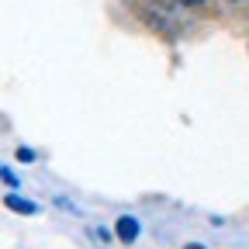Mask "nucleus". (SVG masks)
Returning a JSON list of instances; mask_svg holds the SVG:
<instances>
[{
  "instance_id": "1",
  "label": "nucleus",
  "mask_w": 249,
  "mask_h": 249,
  "mask_svg": "<svg viewBox=\"0 0 249 249\" xmlns=\"http://www.w3.org/2000/svg\"><path fill=\"white\" fill-rule=\"evenodd\" d=\"M114 235H118L121 242H135V239H139V218L121 214V218H118V225H114Z\"/></svg>"
},
{
  "instance_id": "2",
  "label": "nucleus",
  "mask_w": 249,
  "mask_h": 249,
  "mask_svg": "<svg viewBox=\"0 0 249 249\" xmlns=\"http://www.w3.org/2000/svg\"><path fill=\"white\" fill-rule=\"evenodd\" d=\"M11 211H18V214H38V208H35V201H28V197H18V194H7V201H4Z\"/></svg>"
},
{
  "instance_id": "3",
  "label": "nucleus",
  "mask_w": 249,
  "mask_h": 249,
  "mask_svg": "<svg viewBox=\"0 0 249 249\" xmlns=\"http://www.w3.org/2000/svg\"><path fill=\"white\" fill-rule=\"evenodd\" d=\"M0 177H4V183H7V187H14V183H18V177H14V170H11V166L0 170Z\"/></svg>"
},
{
  "instance_id": "4",
  "label": "nucleus",
  "mask_w": 249,
  "mask_h": 249,
  "mask_svg": "<svg viewBox=\"0 0 249 249\" xmlns=\"http://www.w3.org/2000/svg\"><path fill=\"white\" fill-rule=\"evenodd\" d=\"M183 249H208V246H201V242H187Z\"/></svg>"
},
{
  "instance_id": "5",
  "label": "nucleus",
  "mask_w": 249,
  "mask_h": 249,
  "mask_svg": "<svg viewBox=\"0 0 249 249\" xmlns=\"http://www.w3.org/2000/svg\"><path fill=\"white\" fill-rule=\"evenodd\" d=\"M180 4H201V0H180Z\"/></svg>"
}]
</instances>
